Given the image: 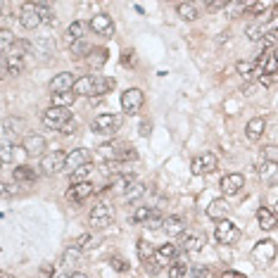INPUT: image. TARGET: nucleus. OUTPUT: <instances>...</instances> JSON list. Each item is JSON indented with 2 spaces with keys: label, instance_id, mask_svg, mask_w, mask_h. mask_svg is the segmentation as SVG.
Segmentation results:
<instances>
[{
  "label": "nucleus",
  "instance_id": "obj_1",
  "mask_svg": "<svg viewBox=\"0 0 278 278\" xmlns=\"http://www.w3.org/2000/svg\"><path fill=\"white\" fill-rule=\"evenodd\" d=\"M117 86V81L112 76H97V74H88V76H79L74 84V93L76 95H105L112 88Z\"/></svg>",
  "mask_w": 278,
  "mask_h": 278
},
{
  "label": "nucleus",
  "instance_id": "obj_2",
  "mask_svg": "<svg viewBox=\"0 0 278 278\" xmlns=\"http://www.w3.org/2000/svg\"><path fill=\"white\" fill-rule=\"evenodd\" d=\"M112 219H114V207H112V202H97L93 209H91V214H88V224L93 226L95 231H102V228H107V226L112 224Z\"/></svg>",
  "mask_w": 278,
  "mask_h": 278
},
{
  "label": "nucleus",
  "instance_id": "obj_3",
  "mask_svg": "<svg viewBox=\"0 0 278 278\" xmlns=\"http://www.w3.org/2000/svg\"><path fill=\"white\" fill-rule=\"evenodd\" d=\"M64 164H67V152H62V150H53V152H45L41 160V174H45V176H55V174H60V171H64Z\"/></svg>",
  "mask_w": 278,
  "mask_h": 278
},
{
  "label": "nucleus",
  "instance_id": "obj_4",
  "mask_svg": "<svg viewBox=\"0 0 278 278\" xmlns=\"http://www.w3.org/2000/svg\"><path fill=\"white\" fill-rule=\"evenodd\" d=\"M43 124L48 128H55V131H62L69 121H72V114H69V109H64V107H48L45 112H43Z\"/></svg>",
  "mask_w": 278,
  "mask_h": 278
},
{
  "label": "nucleus",
  "instance_id": "obj_5",
  "mask_svg": "<svg viewBox=\"0 0 278 278\" xmlns=\"http://www.w3.org/2000/svg\"><path fill=\"white\" fill-rule=\"evenodd\" d=\"M91 128L95 133H100V136H114L119 128H121V117L119 114H97L93 119Z\"/></svg>",
  "mask_w": 278,
  "mask_h": 278
},
{
  "label": "nucleus",
  "instance_id": "obj_6",
  "mask_svg": "<svg viewBox=\"0 0 278 278\" xmlns=\"http://www.w3.org/2000/svg\"><path fill=\"white\" fill-rule=\"evenodd\" d=\"M145 105V95H143V91L140 88H126L124 93H121V109L126 112V114H138L140 109Z\"/></svg>",
  "mask_w": 278,
  "mask_h": 278
},
{
  "label": "nucleus",
  "instance_id": "obj_7",
  "mask_svg": "<svg viewBox=\"0 0 278 278\" xmlns=\"http://www.w3.org/2000/svg\"><path fill=\"white\" fill-rule=\"evenodd\" d=\"M86 164H91V150L86 148H76L67 152V164H64V171L72 176L76 169H81Z\"/></svg>",
  "mask_w": 278,
  "mask_h": 278
},
{
  "label": "nucleus",
  "instance_id": "obj_8",
  "mask_svg": "<svg viewBox=\"0 0 278 278\" xmlns=\"http://www.w3.org/2000/svg\"><path fill=\"white\" fill-rule=\"evenodd\" d=\"M214 235H216V240L221 243V245H233L238 243V238H240V228L233 224V221H219V226L214 228Z\"/></svg>",
  "mask_w": 278,
  "mask_h": 278
},
{
  "label": "nucleus",
  "instance_id": "obj_9",
  "mask_svg": "<svg viewBox=\"0 0 278 278\" xmlns=\"http://www.w3.org/2000/svg\"><path fill=\"white\" fill-rule=\"evenodd\" d=\"M216 155H212V152H204V155H197V157H192L190 162V169L195 176H202V174H212V171H216Z\"/></svg>",
  "mask_w": 278,
  "mask_h": 278
},
{
  "label": "nucleus",
  "instance_id": "obj_10",
  "mask_svg": "<svg viewBox=\"0 0 278 278\" xmlns=\"http://www.w3.org/2000/svg\"><path fill=\"white\" fill-rule=\"evenodd\" d=\"M93 192H95V188H93V183L91 181L72 183L69 190H67V200H69V202H84V200H88Z\"/></svg>",
  "mask_w": 278,
  "mask_h": 278
},
{
  "label": "nucleus",
  "instance_id": "obj_11",
  "mask_svg": "<svg viewBox=\"0 0 278 278\" xmlns=\"http://www.w3.org/2000/svg\"><path fill=\"white\" fill-rule=\"evenodd\" d=\"M19 24L24 29H36L41 24V17H38V10H36V2H24L19 10Z\"/></svg>",
  "mask_w": 278,
  "mask_h": 278
},
{
  "label": "nucleus",
  "instance_id": "obj_12",
  "mask_svg": "<svg viewBox=\"0 0 278 278\" xmlns=\"http://www.w3.org/2000/svg\"><path fill=\"white\" fill-rule=\"evenodd\" d=\"M91 29H93L97 36H105V38H109V36L114 33V21H112V17H109V14L100 12V14H95V17L91 19Z\"/></svg>",
  "mask_w": 278,
  "mask_h": 278
},
{
  "label": "nucleus",
  "instance_id": "obj_13",
  "mask_svg": "<svg viewBox=\"0 0 278 278\" xmlns=\"http://www.w3.org/2000/svg\"><path fill=\"white\" fill-rule=\"evenodd\" d=\"M21 150H24L26 155H31V157L43 155V152H45V138H43V136H36V133H26L24 140H21Z\"/></svg>",
  "mask_w": 278,
  "mask_h": 278
},
{
  "label": "nucleus",
  "instance_id": "obj_14",
  "mask_svg": "<svg viewBox=\"0 0 278 278\" xmlns=\"http://www.w3.org/2000/svg\"><path fill=\"white\" fill-rule=\"evenodd\" d=\"M228 214H231V204L226 202L224 197H216V200H212V202H209V207H207V216H209V219H214V221H226V219H228Z\"/></svg>",
  "mask_w": 278,
  "mask_h": 278
},
{
  "label": "nucleus",
  "instance_id": "obj_15",
  "mask_svg": "<svg viewBox=\"0 0 278 278\" xmlns=\"http://www.w3.org/2000/svg\"><path fill=\"white\" fill-rule=\"evenodd\" d=\"M176 257H179V247L171 245V243H167V245L157 247V252H155V262L164 269V267H171V264L176 262Z\"/></svg>",
  "mask_w": 278,
  "mask_h": 278
},
{
  "label": "nucleus",
  "instance_id": "obj_16",
  "mask_svg": "<svg viewBox=\"0 0 278 278\" xmlns=\"http://www.w3.org/2000/svg\"><path fill=\"white\" fill-rule=\"evenodd\" d=\"M257 174H259V179L267 183V185H276V183H278V162L264 160L262 164H259Z\"/></svg>",
  "mask_w": 278,
  "mask_h": 278
},
{
  "label": "nucleus",
  "instance_id": "obj_17",
  "mask_svg": "<svg viewBox=\"0 0 278 278\" xmlns=\"http://www.w3.org/2000/svg\"><path fill=\"white\" fill-rule=\"evenodd\" d=\"M74 84H76V79L72 72H62V74H57L50 81V91L53 93H67V91H74Z\"/></svg>",
  "mask_w": 278,
  "mask_h": 278
},
{
  "label": "nucleus",
  "instance_id": "obj_18",
  "mask_svg": "<svg viewBox=\"0 0 278 278\" xmlns=\"http://www.w3.org/2000/svg\"><path fill=\"white\" fill-rule=\"evenodd\" d=\"M243 185H245L243 174H226L224 179H221V190H224V195H238Z\"/></svg>",
  "mask_w": 278,
  "mask_h": 278
},
{
  "label": "nucleus",
  "instance_id": "obj_19",
  "mask_svg": "<svg viewBox=\"0 0 278 278\" xmlns=\"http://www.w3.org/2000/svg\"><path fill=\"white\" fill-rule=\"evenodd\" d=\"M164 233L169 235V238H174V235H185V219L183 216H179V214H171V216H167L164 219Z\"/></svg>",
  "mask_w": 278,
  "mask_h": 278
},
{
  "label": "nucleus",
  "instance_id": "obj_20",
  "mask_svg": "<svg viewBox=\"0 0 278 278\" xmlns=\"http://www.w3.org/2000/svg\"><path fill=\"white\" fill-rule=\"evenodd\" d=\"M38 176H41V171L29 167V164H19V167L12 169V179H14L17 183H33Z\"/></svg>",
  "mask_w": 278,
  "mask_h": 278
},
{
  "label": "nucleus",
  "instance_id": "obj_21",
  "mask_svg": "<svg viewBox=\"0 0 278 278\" xmlns=\"http://www.w3.org/2000/svg\"><path fill=\"white\" fill-rule=\"evenodd\" d=\"M204 245H207V243H204V238L202 235H197V233H188V235H183L181 238V250L183 252H188V255L200 252Z\"/></svg>",
  "mask_w": 278,
  "mask_h": 278
},
{
  "label": "nucleus",
  "instance_id": "obj_22",
  "mask_svg": "<svg viewBox=\"0 0 278 278\" xmlns=\"http://www.w3.org/2000/svg\"><path fill=\"white\" fill-rule=\"evenodd\" d=\"M257 221H259V228L262 231H274L278 226V216L271 209H267V207H259L257 209Z\"/></svg>",
  "mask_w": 278,
  "mask_h": 278
},
{
  "label": "nucleus",
  "instance_id": "obj_23",
  "mask_svg": "<svg viewBox=\"0 0 278 278\" xmlns=\"http://www.w3.org/2000/svg\"><path fill=\"white\" fill-rule=\"evenodd\" d=\"M264 128H267V121H264V117L250 119V121H247V126H245L247 140H259V138H262V133H264Z\"/></svg>",
  "mask_w": 278,
  "mask_h": 278
},
{
  "label": "nucleus",
  "instance_id": "obj_24",
  "mask_svg": "<svg viewBox=\"0 0 278 278\" xmlns=\"http://www.w3.org/2000/svg\"><path fill=\"white\" fill-rule=\"evenodd\" d=\"M124 148V143H102L97 148V155L105 162H119V152Z\"/></svg>",
  "mask_w": 278,
  "mask_h": 278
},
{
  "label": "nucleus",
  "instance_id": "obj_25",
  "mask_svg": "<svg viewBox=\"0 0 278 278\" xmlns=\"http://www.w3.org/2000/svg\"><path fill=\"white\" fill-rule=\"evenodd\" d=\"M67 43L69 45H74V43H79V41H84V36H86V24L84 21H72L69 26H67Z\"/></svg>",
  "mask_w": 278,
  "mask_h": 278
},
{
  "label": "nucleus",
  "instance_id": "obj_26",
  "mask_svg": "<svg viewBox=\"0 0 278 278\" xmlns=\"http://www.w3.org/2000/svg\"><path fill=\"white\" fill-rule=\"evenodd\" d=\"M235 72L243 76V79H247V81H250V79H257V76L262 74V69H259L255 62H245V60H240V62L235 64Z\"/></svg>",
  "mask_w": 278,
  "mask_h": 278
},
{
  "label": "nucleus",
  "instance_id": "obj_27",
  "mask_svg": "<svg viewBox=\"0 0 278 278\" xmlns=\"http://www.w3.org/2000/svg\"><path fill=\"white\" fill-rule=\"evenodd\" d=\"M76 93L74 91H67V93H50V102L53 107H64V109H69V105H74L76 100Z\"/></svg>",
  "mask_w": 278,
  "mask_h": 278
},
{
  "label": "nucleus",
  "instance_id": "obj_28",
  "mask_svg": "<svg viewBox=\"0 0 278 278\" xmlns=\"http://www.w3.org/2000/svg\"><path fill=\"white\" fill-rule=\"evenodd\" d=\"M176 12H179V17L185 21H192L200 17V12H197V5L195 2H179L176 5Z\"/></svg>",
  "mask_w": 278,
  "mask_h": 278
},
{
  "label": "nucleus",
  "instance_id": "obj_29",
  "mask_svg": "<svg viewBox=\"0 0 278 278\" xmlns=\"http://www.w3.org/2000/svg\"><path fill=\"white\" fill-rule=\"evenodd\" d=\"M36 10H38L41 24H48V26H55V24H57V17H55L53 7H50L48 2H36Z\"/></svg>",
  "mask_w": 278,
  "mask_h": 278
},
{
  "label": "nucleus",
  "instance_id": "obj_30",
  "mask_svg": "<svg viewBox=\"0 0 278 278\" xmlns=\"http://www.w3.org/2000/svg\"><path fill=\"white\" fill-rule=\"evenodd\" d=\"M140 195H145V183H143V181H133L131 185H126V188H124V200H126V202L138 200Z\"/></svg>",
  "mask_w": 278,
  "mask_h": 278
},
{
  "label": "nucleus",
  "instance_id": "obj_31",
  "mask_svg": "<svg viewBox=\"0 0 278 278\" xmlns=\"http://www.w3.org/2000/svg\"><path fill=\"white\" fill-rule=\"evenodd\" d=\"M72 245H74L76 250H81V252H91V250L97 245V238L95 235H91V233H81Z\"/></svg>",
  "mask_w": 278,
  "mask_h": 278
},
{
  "label": "nucleus",
  "instance_id": "obj_32",
  "mask_svg": "<svg viewBox=\"0 0 278 278\" xmlns=\"http://www.w3.org/2000/svg\"><path fill=\"white\" fill-rule=\"evenodd\" d=\"M81 255H84L81 250H76L74 245H69V247H67V250L62 252V267H64V269L76 267V264H79V259H81Z\"/></svg>",
  "mask_w": 278,
  "mask_h": 278
},
{
  "label": "nucleus",
  "instance_id": "obj_33",
  "mask_svg": "<svg viewBox=\"0 0 278 278\" xmlns=\"http://www.w3.org/2000/svg\"><path fill=\"white\" fill-rule=\"evenodd\" d=\"M107 55H109V53H107V48H93L86 62L91 64L93 69H100V67H102V64L107 62Z\"/></svg>",
  "mask_w": 278,
  "mask_h": 278
},
{
  "label": "nucleus",
  "instance_id": "obj_34",
  "mask_svg": "<svg viewBox=\"0 0 278 278\" xmlns=\"http://www.w3.org/2000/svg\"><path fill=\"white\" fill-rule=\"evenodd\" d=\"M29 50H31V43H29V41H14V45L10 48V53L5 55V57H14V60H24Z\"/></svg>",
  "mask_w": 278,
  "mask_h": 278
},
{
  "label": "nucleus",
  "instance_id": "obj_35",
  "mask_svg": "<svg viewBox=\"0 0 278 278\" xmlns=\"http://www.w3.org/2000/svg\"><path fill=\"white\" fill-rule=\"evenodd\" d=\"M188 271H190V264L185 259H176L169 267V278H183V276H188Z\"/></svg>",
  "mask_w": 278,
  "mask_h": 278
},
{
  "label": "nucleus",
  "instance_id": "obj_36",
  "mask_svg": "<svg viewBox=\"0 0 278 278\" xmlns=\"http://www.w3.org/2000/svg\"><path fill=\"white\" fill-rule=\"evenodd\" d=\"M155 252H157V250L150 245L148 240H138V257H140V262H143V264L152 262V259H155Z\"/></svg>",
  "mask_w": 278,
  "mask_h": 278
},
{
  "label": "nucleus",
  "instance_id": "obj_37",
  "mask_svg": "<svg viewBox=\"0 0 278 278\" xmlns=\"http://www.w3.org/2000/svg\"><path fill=\"white\" fill-rule=\"evenodd\" d=\"M91 50H93V48H91V45H88L86 41H79V43H74V45L69 48V53H72V60H84L86 55H91Z\"/></svg>",
  "mask_w": 278,
  "mask_h": 278
},
{
  "label": "nucleus",
  "instance_id": "obj_38",
  "mask_svg": "<svg viewBox=\"0 0 278 278\" xmlns=\"http://www.w3.org/2000/svg\"><path fill=\"white\" fill-rule=\"evenodd\" d=\"M12 45H14V36H12L10 29H5V26H2V29H0V53L7 55Z\"/></svg>",
  "mask_w": 278,
  "mask_h": 278
},
{
  "label": "nucleus",
  "instance_id": "obj_39",
  "mask_svg": "<svg viewBox=\"0 0 278 278\" xmlns=\"http://www.w3.org/2000/svg\"><path fill=\"white\" fill-rule=\"evenodd\" d=\"M264 76H274L278 74V53H269L267 62H264V69H262Z\"/></svg>",
  "mask_w": 278,
  "mask_h": 278
},
{
  "label": "nucleus",
  "instance_id": "obj_40",
  "mask_svg": "<svg viewBox=\"0 0 278 278\" xmlns=\"http://www.w3.org/2000/svg\"><path fill=\"white\" fill-rule=\"evenodd\" d=\"M267 31H269V29L262 24V21H259V24H250V26H247V36H250V41H262V38L267 36Z\"/></svg>",
  "mask_w": 278,
  "mask_h": 278
},
{
  "label": "nucleus",
  "instance_id": "obj_41",
  "mask_svg": "<svg viewBox=\"0 0 278 278\" xmlns=\"http://www.w3.org/2000/svg\"><path fill=\"white\" fill-rule=\"evenodd\" d=\"M152 212H155L152 207H138V209L133 212V216H131V221H133V224H148V219L152 216Z\"/></svg>",
  "mask_w": 278,
  "mask_h": 278
},
{
  "label": "nucleus",
  "instance_id": "obj_42",
  "mask_svg": "<svg viewBox=\"0 0 278 278\" xmlns=\"http://www.w3.org/2000/svg\"><path fill=\"white\" fill-rule=\"evenodd\" d=\"M243 7H245L247 14H255V17H259V14H264V12L271 7V2H245Z\"/></svg>",
  "mask_w": 278,
  "mask_h": 278
},
{
  "label": "nucleus",
  "instance_id": "obj_43",
  "mask_svg": "<svg viewBox=\"0 0 278 278\" xmlns=\"http://www.w3.org/2000/svg\"><path fill=\"white\" fill-rule=\"evenodd\" d=\"M91 174H93V164H86V167H81V169H76L74 174H72V183H84L91 179Z\"/></svg>",
  "mask_w": 278,
  "mask_h": 278
},
{
  "label": "nucleus",
  "instance_id": "obj_44",
  "mask_svg": "<svg viewBox=\"0 0 278 278\" xmlns=\"http://www.w3.org/2000/svg\"><path fill=\"white\" fill-rule=\"evenodd\" d=\"M164 219H167V216H162L160 209H155V212H152V216L148 219L145 228H150V231H157V228H162V226H164Z\"/></svg>",
  "mask_w": 278,
  "mask_h": 278
},
{
  "label": "nucleus",
  "instance_id": "obj_45",
  "mask_svg": "<svg viewBox=\"0 0 278 278\" xmlns=\"http://www.w3.org/2000/svg\"><path fill=\"white\" fill-rule=\"evenodd\" d=\"M136 160H138V152L131 148V145H124L121 152H119V162L124 164V162H136Z\"/></svg>",
  "mask_w": 278,
  "mask_h": 278
},
{
  "label": "nucleus",
  "instance_id": "obj_46",
  "mask_svg": "<svg viewBox=\"0 0 278 278\" xmlns=\"http://www.w3.org/2000/svg\"><path fill=\"white\" fill-rule=\"evenodd\" d=\"M109 267L119 271V274H126L128 271V262L126 259H121V257H109Z\"/></svg>",
  "mask_w": 278,
  "mask_h": 278
},
{
  "label": "nucleus",
  "instance_id": "obj_47",
  "mask_svg": "<svg viewBox=\"0 0 278 278\" xmlns=\"http://www.w3.org/2000/svg\"><path fill=\"white\" fill-rule=\"evenodd\" d=\"M190 276L192 278H214V271L212 269H207V267H192Z\"/></svg>",
  "mask_w": 278,
  "mask_h": 278
},
{
  "label": "nucleus",
  "instance_id": "obj_48",
  "mask_svg": "<svg viewBox=\"0 0 278 278\" xmlns=\"http://www.w3.org/2000/svg\"><path fill=\"white\" fill-rule=\"evenodd\" d=\"M0 160H2V164H10V162H12V145L7 143V140H2V150H0Z\"/></svg>",
  "mask_w": 278,
  "mask_h": 278
},
{
  "label": "nucleus",
  "instance_id": "obj_49",
  "mask_svg": "<svg viewBox=\"0 0 278 278\" xmlns=\"http://www.w3.org/2000/svg\"><path fill=\"white\" fill-rule=\"evenodd\" d=\"M14 192H19V183H2V195L10 197Z\"/></svg>",
  "mask_w": 278,
  "mask_h": 278
},
{
  "label": "nucleus",
  "instance_id": "obj_50",
  "mask_svg": "<svg viewBox=\"0 0 278 278\" xmlns=\"http://www.w3.org/2000/svg\"><path fill=\"white\" fill-rule=\"evenodd\" d=\"M38 278H57V276H55V267H53V264H43Z\"/></svg>",
  "mask_w": 278,
  "mask_h": 278
},
{
  "label": "nucleus",
  "instance_id": "obj_51",
  "mask_svg": "<svg viewBox=\"0 0 278 278\" xmlns=\"http://www.w3.org/2000/svg\"><path fill=\"white\" fill-rule=\"evenodd\" d=\"M278 148L276 145H269V148H264V160H271V162H278Z\"/></svg>",
  "mask_w": 278,
  "mask_h": 278
},
{
  "label": "nucleus",
  "instance_id": "obj_52",
  "mask_svg": "<svg viewBox=\"0 0 278 278\" xmlns=\"http://www.w3.org/2000/svg\"><path fill=\"white\" fill-rule=\"evenodd\" d=\"M76 131H79V124H76V119H72V121H69V124L60 131V133H64V136H72V133H76Z\"/></svg>",
  "mask_w": 278,
  "mask_h": 278
},
{
  "label": "nucleus",
  "instance_id": "obj_53",
  "mask_svg": "<svg viewBox=\"0 0 278 278\" xmlns=\"http://www.w3.org/2000/svg\"><path fill=\"white\" fill-rule=\"evenodd\" d=\"M143 267H145V271H148L150 276H155V274H160V264H157V262H155V259H152V262H148V264H143Z\"/></svg>",
  "mask_w": 278,
  "mask_h": 278
},
{
  "label": "nucleus",
  "instance_id": "obj_54",
  "mask_svg": "<svg viewBox=\"0 0 278 278\" xmlns=\"http://www.w3.org/2000/svg\"><path fill=\"white\" fill-rule=\"evenodd\" d=\"M150 131H152V124H150L148 119L140 121V136H150Z\"/></svg>",
  "mask_w": 278,
  "mask_h": 278
},
{
  "label": "nucleus",
  "instance_id": "obj_55",
  "mask_svg": "<svg viewBox=\"0 0 278 278\" xmlns=\"http://www.w3.org/2000/svg\"><path fill=\"white\" fill-rule=\"evenodd\" d=\"M224 7H228V2H209L207 5V10H224Z\"/></svg>",
  "mask_w": 278,
  "mask_h": 278
},
{
  "label": "nucleus",
  "instance_id": "obj_56",
  "mask_svg": "<svg viewBox=\"0 0 278 278\" xmlns=\"http://www.w3.org/2000/svg\"><path fill=\"white\" fill-rule=\"evenodd\" d=\"M57 278H88V276H86V274H72V271H69V274H64V276H57Z\"/></svg>",
  "mask_w": 278,
  "mask_h": 278
},
{
  "label": "nucleus",
  "instance_id": "obj_57",
  "mask_svg": "<svg viewBox=\"0 0 278 278\" xmlns=\"http://www.w3.org/2000/svg\"><path fill=\"white\" fill-rule=\"evenodd\" d=\"M221 278H243V274H238V271H226Z\"/></svg>",
  "mask_w": 278,
  "mask_h": 278
},
{
  "label": "nucleus",
  "instance_id": "obj_58",
  "mask_svg": "<svg viewBox=\"0 0 278 278\" xmlns=\"http://www.w3.org/2000/svg\"><path fill=\"white\" fill-rule=\"evenodd\" d=\"M121 62H124V64L133 62V53H128V50H126V53H124V57H121Z\"/></svg>",
  "mask_w": 278,
  "mask_h": 278
},
{
  "label": "nucleus",
  "instance_id": "obj_59",
  "mask_svg": "<svg viewBox=\"0 0 278 278\" xmlns=\"http://www.w3.org/2000/svg\"><path fill=\"white\" fill-rule=\"evenodd\" d=\"M2 278H12V276H10V274H2Z\"/></svg>",
  "mask_w": 278,
  "mask_h": 278
},
{
  "label": "nucleus",
  "instance_id": "obj_60",
  "mask_svg": "<svg viewBox=\"0 0 278 278\" xmlns=\"http://www.w3.org/2000/svg\"><path fill=\"white\" fill-rule=\"evenodd\" d=\"M274 214H276V216H278V202H276V212H274Z\"/></svg>",
  "mask_w": 278,
  "mask_h": 278
}]
</instances>
